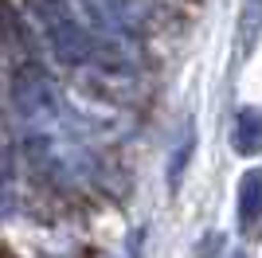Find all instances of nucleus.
Returning a JSON list of instances; mask_svg holds the SVG:
<instances>
[{
  "mask_svg": "<svg viewBox=\"0 0 262 258\" xmlns=\"http://www.w3.org/2000/svg\"><path fill=\"white\" fill-rule=\"evenodd\" d=\"M47 16H55L51 24V43H55V51H59V59L63 63H82L90 51V43H86V32L78 28L75 20H67V12L63 8H43Z\"/></svg>",
  "mask_w": 262,
  "mask_h": 258,
  "instance_id": "f257e3e1",
  "label": "nucleus"
},
{
  "mask_svg": "<svg viewBox=\"0 0 262 258\" xmlns=\"http://www.w3.org/2000/svg\"><path fill=\"white\" fill-rule=\"evenodd\" d=\"M231 145H235L239 157H258L262 153V110L247 106L235 114V121H231Z\"/></svg>",
  "mask_w": 262,
  "mask_h": 258,
  "instance_id": "f03ea898",
  "label": "nucleus"
},
{
  "mask_svg": "<svg viewBox=\"0 0 262 258\" xmlns=\"http://www.w3.org/2000/svg\"><path fill=\"white\" fill-rule=\"evenodd\" d=\"M262 219V168H251L239 180V227L251 231Z\"/></svg>",
  "mask_w": 262,
  "mask_h": 258,
  "instance_id": "7ed1b4c3",
  "label": "nucleus"
},
{
  "mask_svg": "<svg viewBox=\"0 0 262 258\" xmlns=\"http://www.w3.org/2000/svg\"><path fill=\"white\" fill-rule=\"evenodd\" d=\"M192 149H196V137H192V133H184V145L176 149L172 164H168V180H172V188L180 184V172H184V164H188V157H192Z\"/></svg>",
  "mask_w": 262,
  "mask_h": 258,
  "instance_id": "20e7f679",
  "label": "nucleus"
},
{
  "mask_svg": "<svg viewBox=\"0 0 262 258\" xmlns=\"http://www.w3.org/2000/svg\"><path fill=\"white\" fill-rule=\"evenodd\" d=\"M12 204V164H8V153L0 149V215L8 211Z\"/></svg>",
  "mask_w": 262,
  "mask_h": 258,
  "instance_id": "39448f33",
  "label": "nucleus"
},
{
  "mask_svg": "<svg viewBox=\"0 0 262 258\" xmlns=\"http://www.w3.org/2000/svg\"><path fill=\"white\" fill-rule=\"evenodd\" d=\"M239 258H243V254H239Z\"/></svg>",
  "mask_w": 262,
  "mask_h": 258,
  "instance_id": "423d86ee",
  "label": "nucleus"
}]
</instances>
